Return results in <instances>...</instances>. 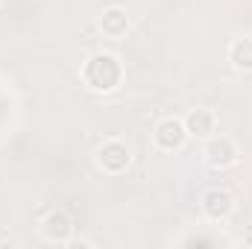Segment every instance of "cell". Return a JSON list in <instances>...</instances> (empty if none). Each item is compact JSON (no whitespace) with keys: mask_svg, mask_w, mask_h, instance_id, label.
Returning a JSON list of instances; mask_svg holds the SVG:
<instances>
[{"mask_svg":"<svg viewBox=\"0 0 252 249\" xmlns=\"http://www.w3.org/2000/svg\"><path fill=\"white\" fill-rule=\"evenodd\" d=\"M188 129H185V121L179 118H164L153 126V147L161 150V153H179L185 144H188Z\"/></svg>","mask_w":252,"mask_h":249,"instance_id":"277c9868","label":"cell"},{"mask_svg":"<svg viewBox=\"0 0 252 249\" xmlns=\"http://www.w3.org/2000/svg\"><path fill=\"white\" fill-rule=\"evenodd\" d=\"M97 27H100V32L106 38L118 41V38H124L126 32L132 30V18H129V12H126L124 6H109V9H103Z\"/></svg>","mask_w":252,"mask_h":249,"instance_id":"52a82bcc","label":"cell"},{"mask_svg":"<svg viewBox=\"0 0 252 249\" xmlns=\"http://www.w3.org/2000/svg\"><path fill=\"white\" fill-rule=\"evenodd\" d=\"M244 247H252V226L244 229Z\"/></svg>","mask_w":252,"mask_h":249,"instance_id":"8fae6325","label":"cell"},{"mask_svg":"<svg viewBox=\"0 0 252 249\" xmlns=\"http://www.w3.org/2000/svg\"><path fill=\"white\" fill-rule=\"evenodd\" d=\"M70 247H94V241H85V238H73Z\"/></svg>","mask_w":252,"mask_h":249,"instance_id":"30bf717a","label":"cell"},{"mask_svg":"<svg viewBox=\"0 0 252 249\" xmlns=\"http://www.w3.org/2000/svg\"><path fill=\"white\" fill-rule=\"evenodd\" d=\"M0 3H3V0H0Z\"/></svg>","mask_w":252,"mask_h":249,"instance_id":"7c38bea8","label":"cell"},{"mask_svg":"<svg viewBox=\"0 0 252 249\" xmlns=\"http://www.w3.org/2000/svg\"><path fill=\"white\" fill-rule=\"evenodd\" d=\"M229 64L238 73H252V35H241L229 44Z\"/></svg>","mask_w":252,"mask_h":249,"instance_id":"9c48e42d","label":"cell"},{"mask_svg":"<svg viewBox=\"0 0 252 249\" xmlns=\"http://www.w3.org/2000/svg\"><path fill=\"white\" fill-rule=\"evenodd\" d=\"M38 232H41V238L47 241V244H59V247H67L70 241H73V220H70V214H64V211H47L41 220H38Z\"/></svg>","mask_w":252,"mask_h":249,"instance_id":"8992f818","label":"cell"},{"mask_svg":"<svg viewBox=\"0 0 252 249\" xmlns=\"http://www.w3.org/2000/svg\"><path fill=\"white\" fill-rule=\"evenodd\" d=\"M94 161H97V167H100L103 173H109V176H121V173L129 170V164H132V150H129L126 141L112 138V141H103V144L97 147Z\"/></svg>","mask_w":252,"mask_h":249,"instance_id":"3957f363","label":"cell"},{"mask_svg":"<svg viewBox=\"0 0 252 249\" xmlns=\"http://www.w3.org/2000/svg\"><path fill=\"white\" fill-rule=\"evenodd\" d=\"M199 211L208 223H223L235 214V196L226 187H208L199 196Z\"/></svg>","mask_w":252,"mask_h":249,"instance_id":"5b68a950","label":"cell"},{"mask_svg":"<svg viewBox=\"0 0 252 249\" xmlns=\"http://www.w3.org/2000/svg\"><path fill=\"white\" fill-rule=\"evenodd\" d=\"M182 121H185V129H188L190 138H199V141H205L217 132V115L211 109H190Z\"/></svg>","mask_w":252,"mask_h":249,"instance_id":"ba28073f","label":"cell"},{"mask_svg":"<svg viewBox=\"0 0 252 249\" xmlns=\"http://www.w3.org/2000/svg\"><path fill=\"white\" fill-rule=\"evenodd\" d=\"M238 158H241L238 144L229 135H217L214 132L211 138H205V144H202V161H205V167H211V170H229V167L238 164Z\"/></svg>","mask_w":252,"mask_h":249,"instance_id":"7a4b0ae2","label":"cell"},{"mask_svg":"<svg viewBox=\"0 0 252 249\" xmlns=\"http://www.w3.org/2000/svg\"><path fill=\"white\" fill-rule=\"evenodd\" d=\"M124 76H126L124 62L109 50L91 53L79 67V79L91 94H115L124 85Z\"/></svg>","mask_w":252,"mask_h":249,"instance_id":"6da1fadb","label":"cell"}]
</instances>
